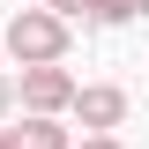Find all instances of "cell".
I'll list each match as a JSON object with an SVG mask.
<instances>
[{
	"mask_svg": "<svg viewBox=\"0 0 149 149\" xmlns=\"http://www.w3.org/2000/svg\"><path fill=\"white\" fill-rule=\"evenodd\" d=\"M22 104H30L37 119H52V112L74 104V82H67L60 67H22Z\"/></svg>",
	"mask_w": 149,
	"mask_h": 149,
	"instance_id": "7a4b0ae2",
	"label": "cell"
},
{
	"mask_svg": "<svg viewBox=\"0 0 149 149\" xmlns=\"http://www.w3.org/2000/svg\"><path fill=\"white\" fill-rule=\"evenodd\" d=\"M82 149H119V142H112V134H90V142H82Z\"/></svg>",
	"mask_w": 149,
	"mask_h": 149,
	"instance_id": "ba28073f",
	"label": "cell"
},
{
	"mask_svg": "<svg viewBox=\"0 0 149 149\" xmlns=\"http://www.w3.org/2000/svg\"><path fill=\"white\" fill-rule=\"evenodd\" d=\"M82 8H90V0H45V15H60V22H67V15H82Z\"/></svg>",
	"mask_w": 149,
	"mask_h": 149,
	"instance_id": "8992f818",
	"label": "cell"
},
{
	"mask_svg": "<svg viewBox=\"0 0 149 149\" xmlns=\"http://www.w3.org/2000/svg\"><path fill=\"white\" fill-rule=\"evenodd\" d=\"M0 149H15V127H0Z\"/></svg>",
	"mask_w": 149,
	"mask_h": 149,
	"instance_id": "9c48e42d",
	"label": "cell"
},
{
	"mask_svg": "<svg viewBox=\"0 0 149 149\" xmlns=\"http://www.w3.org/2000/svg\"><path fill=\"white\" fill-rule=\"evenodd\" d=\"M82 15H97V22H127V15H142V0H90Z\"/></svg>",
	"mask_w": 149,
	"mask_h": 149,
	"instance_id": "5b68a950",
	"label": "cell"
},
{
	"mask_svg": "<svg viewBox=\"0 0 149 149\" xmlns=\"http://www.w3.org/2000/svg\"><path fill=\"white\" fill-rule=\"evenodd\" d=\"M15 149H67V127H52V119H30V127H15Z\"/></svg>",
	"mask_w": 149,
	"mask_h": 149,
	"instance_id": "277c9868",
	"label": "cell"
},
{
	"mask_svg": "<svg viewBox=\"0 0 149 149\" xmlns=\"http://www.w3.org/2000/svg\"><path fill=\"white\" fill-rule=\"evenodd\" d=\"M0 45L22 60V67H60V52H67V22L45 15V8H22L8 30H0Z\"/></svg>",
	"mask_w": 149,
	"mask_h": 149,
	"instance_id": "6da1fadb",
	"label": "cell"
},
{
	"mask_svg": "<svg viewBox=\"0 0 149 149\" xmlns=\"http://www.w3.org/2000/svg\"><path fill=\"white\" fill-rule=\"evenodd\" d=\"M119 112H127V97L104 90V82H97V90H74V119H82V127H119Z\"/></svg>",
	"mask_w": 149,
	"mask_h": 149,
	"instance_id": "3957f363",
	"label": "cell"
},
{
	"mask_svg": "<svg viewBox=\"0 0 149 149\" xmlns=\"http://www.w3.org/2000/svg\"><path fill=\"white\" fill-rule=\"evenodd\" d=\"M8 104H15V82H8V74H0V112H8Z\"/></svg>",
	"mask_w": 149,
	"mask_h": 149,
	"instance_id": "52a82bcc",
	"label": "cell"
},
{
	"mask_svg": "<svg viewBox=\"0 0 149 149\" xmlns=\"http://www.w3.org/2000/svg\"><path fill=\"white\" fill-rule=\"evenodd\" d=\"M142 8H149V0H142Z\"/></svg>",
	"mask_w": 149,
	"mask_h": 149,
	"instance_id": "30bf717a",
	"label": "cell"
}]
</instances>
